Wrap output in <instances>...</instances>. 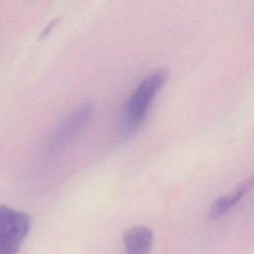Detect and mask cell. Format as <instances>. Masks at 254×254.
<instances>
[{
	"label": "cell",
	"instance_id": "cell-1",
	"mask_svg": "<svg viewBox=\"0 0 254 254\" xmlns=\"http://www.w3.org/2000/svg\"><path fill=\"white\" fill-rule=\"evenodd\" d=\"M169 78V70L157 68L148 73L135 87L122 108V127L125 135L136 132L146 119L150 106Z\"/></svg>",
	"mask_w": 254,
	"mask_h": 254
},
{
	"label": "cell",
	"instance_id": "cell-3",
	"mask_svg": "<svg viewBox=\"0 0 254 254\" xmlns=\"http://www.w3.org/2000/svg\"><path fill=\"white\" fill-rule=\"evenodd\" d=\"M31 227L30 216L7 205H0V254H17Z\"/></svg>",
	"mask_w": 254,
	"mask_h": 254
},
{
	"label": "cell",
	"instance_id": "cell-4",
	"mask_svg": "<svg viewBox=\"0 0 254 254\" xmlns=\"http://www.w3.org/2000/svg\"><path fill=\"white\" fill-rule=\"evenodd\" d=\"M153 237L152 229L144 225L126 229L123 233V245L127 254H149Z\"/></svg>",
	"mask_w": 254,
	"mask_h": 254
},
{
	"label": "cell",
	"instance_id": "cell-5",
	"mask_svg": "<svg viewBox=\"0 0 254 254\" xmlns=\"http://www.w3.org/2000/svg\"><path fill=\"white\" fill-rule=\"evenodd\" d=\"M252 177L245 180L239 187H237L231 192L219 196L213 201L209 209V216L211 218H217L227 212L236 203H238L251 190Z\"/></svg>",
	"mask_w": 254,
	"mask_h": 254
},
{
	"label": "cell",
	"instance_id": "cell-2",
	"mask_svg": "<svg viewBox=\"0 0 254 254\" xmlns=\"http://www.w3.org/2000/svg\"><path fill=\"white\" fill-rule=\"evenodd\" d=\"M94 106L91 102H84L72 110L56 128L46 149L48 161H55L65 148L86 128L92 120Z\"/></svg>",
	"mask_w": 254,
	"mask_h": 254
}]
</instances>
